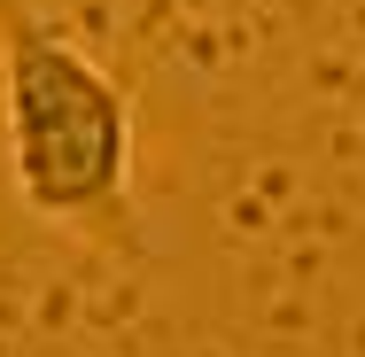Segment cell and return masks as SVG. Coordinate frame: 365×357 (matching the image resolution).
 <instances>
[{
  "mask_svg": "<svg viewBox=\"0 0 365 357\" xmlns=\"http://www.w3.org/2000/svg\"><path fill=\"white\" fill-rule=\"evenodd\" d=\"M0 125L24 210L101 249H140L133 217V101L71 31L0 0Z\"/></svg>",
  "mask_w": 365,
  "mask_h": 357,
  "instance_id": "1",
  "label": "cell"
}]
</instances>
